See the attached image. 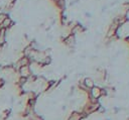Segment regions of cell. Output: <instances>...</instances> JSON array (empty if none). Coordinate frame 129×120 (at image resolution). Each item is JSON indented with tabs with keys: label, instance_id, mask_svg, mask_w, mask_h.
I'll list each match as a JSON object with an SVG mask.
<instances>
[{
	"label": "cell",
	"instance_id": "7",
	"mask_svg": "<svg viewBox=\"0 0 129 120\" xmlns=\"http://www.w3.org/2000/svg\"><path fill=\"white\" fill-rule=\"evenodd\" d=\"M5 18H6V15L5 14H0V24H2V22L4 21Z\"/></svg>",
	"mask_w": 129,
	"mask_h": 120
},
{
	"label": "cell",
	"instance_id": "1",
	"mask_svg": "<svg viewBox=\"0 0 129 120\" xmlns=\"http://www.w3.org/2000/svg\"><path fill=\"white\" fill-rule=\"evenodd\" d=\"M19 72H20V75H21L22 78H26L27 79L29 77V75H30V71H29V68L27 66L26 67H21Z\"/></svg>",
	"mask_w": 129,
	"mask_h": 120
},
{
	"label": "cell",
	"instance_id": "5",
	"mask_svg": "<svg viewBox=\"0 0 129 120\" xmlns=\"http://www.w3.org/2000/svg\"><path fill=\"white\" fill-rule=\"evenodd\" d=\"M28 65V59H27V57H23V58H20L19 59V62L17 63V66L18 67H26Z\"/></svg>",
	"mask_w": 129,
	"mask_h": 120
},
{
	"label": "cell",
	"instance_id": "4",
	"mask_svg": "<svg viewBox=\"0 0 129 120\" xmlns=\"http://www.w3.org/2000/svg\"><path fill=\"white\" fill-rule=\"evenodd\" d=\"M13 24V22L9 19V18H5L4 19V21L2 22V24H1V26H2V28H6V27H9V26H11Z\"/></svg>",
	"mask_w": 129,
	"mask_h": 120
},
{
	"label": "cell",
	"instance_id": "2",
	"mask_svg": "<svg viewBox=\"0 0 129 120\" xmlns=\"http://www.w3.org/2000/svg\"><path fill=\"white\" fill-rule=\"evenodd\" d=\"M82 117H83V115H82V114L77 113V112H74V113L69 117V119H68V120H81V119H82Z\"/></svg>",
	"mask_w": 129,
	"mask_h": 120
},
{
	"label": "cell",
	"instance_id": "3",
	"mask_svg": "<svg viewBox=\"0 0 129 120\" xmlns=\"http://www.w3.org/2000/svg\"><path fill=\"white\" fill-rule=\"evenodd\" d=\"M92 95H93V97L95 98V99H97V98H99L100 97V95H101V91H100V89L99 88H92Z\"/></svg>",
	"mask_w": 129,
	"mask_h": 120
},
{
	"label": "cell",
	"instance_id": "6",
	"mask_svg": "<svg viewBox=\"0 0 129 120\" xmlns=\"http://www.w3.org/2000/svg\"><path fill=\"white\" fill-rule=\"evenodd\" d=\"M85 84H86V86H87L88 88H93V87H94V84H93V82H92L90 79H86V80H85Z\"/></svg>",
	"mask_w": 129,
	"mask_h": 120
}]
</instances>
